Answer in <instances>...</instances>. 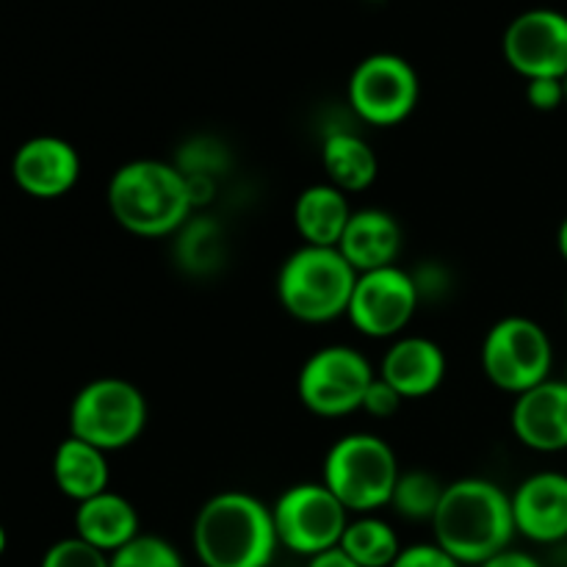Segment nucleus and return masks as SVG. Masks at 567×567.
<instances>
[{
    "mask_svg": "<svg viewBox=\"0 0 567 567\" xmlns=\"http://www.w3.org/2000/svg\"><path fill=\"white\" fill-rule=\"evenodd\" d=\"M358 271L338 247L302 244L286 258L277 275V299L282 310L305 324H327L347 316Z\"/></svg>",
    "mask_w": 567,
    "mask_h": 567,
    "instance_id": "nucleus-4",
    "label": "nucleus"
},
{
    "mask_svg": "<svg viewBox=\"0 0 567 567\" xmlns=\"http://www.w3.org/2000/svg\"><path fill=\"white\" fill-rule=\"evenodd\" d=\"M53 480L55 487L75 504L100 496L109 491L111 482L105 452L70 435L59 443L53 454Z\"/></svg>",
    "mask_w": 567,
    "mask_h": 567,
    "instance_id": "nucleus-20",
    "label": "nucleus"
},
{
    "mask_svg": "<svg viewBox=\"0 0 567 567\" xmlns=\"http://www.w3.org/2000/svg\"><path fill=\"white\" fill-rule=\"evenodd\" d=\"M11 175L28 197L59 199L75 188L81 155L61 136H33L14 153Z\"/></svg>",
    "mask_w": 567,
    "mask_h": 567,
    "instance_id": "nucleus-13",
    "label": "nucleus"
},
{
    "mask_svg": "<svg viewBox=\"0 0 567 567\" xmlns=\"http://www.w3.org/2000/svg\"><path fill=\"white\" fill-rule=\"evenodd\" d=\"M432 535L463 567H480L515 540L513 498L496 482L465 476L449 482L432 518Z\"/></svg>",
    "mask_w": 567,
    "mask_h": 567,
    "instance_id": "nucleus-1",
    "label": "nucleus"
},
{
    "mask_svg": "<svg viewBox=\"0 0 567 567\" xmlns=\"http://www.w3.org/2000/svg\"><path fill=\"white\" fill-rule=\"evenodd\" d=\"M369 358L354 347L332 343L321 347L302 363L297 377V396L319 419H343L363 408L374 382Z\"/></svg>",
    "mask_w": 567,
    "mask_h": 567,
    "instance_id": "nucleus-8",
    "label": "nucleus"
},
{
    "mask_svg": "<svg viewBox=\"0 0 567 567\" xmlns=\"http://www.w3.org/2000/svg\"><path fill=\"white\" fill-rule=\"evenodd\" d=\"M39 567H111V557L81 537H64L44 551Z\"/></svg>",
    "mask_w": 567,
    "mask_h": 567,
    "instance_id": "nucleus-25",
    "label": "nucleus"
},
{
    "mask_svg": "<svg viewBox=\"0 0 567 567\" xmlns=\"http://www.w3.org/2000/svg\"><path fill=\"white\" fill-rule=\"evenodd\" d=\"M280 546L297 557H316L341 546L349 526V509L338 502L324 482L291 485L271 507Z\"/></svg>",
    "mask_w": 567,
    "mask_h": 567,
    "instance_id": "nucleus-9",
    "label": "nucleus"
},
{
    "mask_svg": "<svg viewBox=\"0 0 567 567\" xmlns=\"http://www.w3.org/2000/svg\"><path fill=\"white\" fill-rule=\"evenodd\" d=\"M192 543L203 567H271L280 548L271 507L241 491L216 493L199 507Z\"/></svg>",
    "mask_w": 567,
    "mask_h": 567,
    "instance_id": "nucleus-2",
    "label": "nucleus"
},
{
    "mask_svg": "<svg viewBox=\"0 0 567 567\" xmlns=\"http://www.w3.org/2000/svg\"><path fill=\"white\" fill-rule=\"evenodd\" d=\"M305 567H360V565L354 563L347 551H341V548H330V551L310 557Z\"/></svg>",
    "mask_w": 567,
    "mask_h": 567,
    "instance_id": "nucleus-30",
    "label": "nucleus"
},
{
    "mask_svg": "<svg viewBox=\"0 0 567 567\" xmlns=\"http://www.w3.org/2000/svg\"><path fill=\"white\" fill-rule=\"evenodd\" d=\"M504 59L526 81L567 75V14L529 9L504 31Z\"/></svg>",
    "mask_w": 567,
    "mask_h": 567,
    "instance_id": "nucleus-12",
    "label": "nucleus"
},
{
    "mask_svg": "<svg viewBox=\"0 0 567 567\" xmlns=\"http://www.w3.org/2000/svg\"><path fill=\"white\" fill-rule=\"evenodd\" d=\"M338 252L358 275L396 266V258L402 255V227L388 210H354L338 241Z\"/></svg>",
    "mask_w": 567,
    "mask_h": 567,
    "instance_id": "nucleus-17",
    "label": "nucleus"
},
{
    "mask_svg": "<svg viewBox=\"0 0 567 567\" xmlns=\"http://www.w3.org/2000/svg\"><path fill=\"white\" fill-rule=\"evenodd\" d=\"M515 532L537 546L567 540V474L540 471L515 487L513 496Z\"/></svg>",
    "mask_w": 567,
    "mask_h": 567,
    "instance_id": "nucleus-14",
    "label": "nucleus"
},
{
    "mask_svg": "<svg viewBox=\"0 0 567 567\" xmlns=\"http://www.w3.org/2000/svg\"><path fill=\"white\" fill-rule=\"evenodd\" d=\"M380 377L404 402L426 399L446 380V352L432 338H396L382 358Z\"/></svg>",
    "mask_w": 567,
    "mask_h": 567,
    "instance_id": "nucleus-16",
    "label": "nucleus"
},
{
    "mask_svg": "<svg viewBox=\"0 0 567 567\" xmlns=\"http://www.w3.org/2000/svg\"><path fill=\"white\" fill-rule=\"evenodd\" d=\"M565 382H567V371H565Z\"/></svg>",
    "mask_w": 567,
    "mask_h": 567,
    "instance_id": "nucleus-34",
    "label": "nucleus"
},
{
    "mask_svg": "<svg viewBox=\"0 0 567 567\" xmlns=\"http://www.w3.org/2000/svg\"><path fill=\"white\" fill-rule=\"evenodd\" d=\"M338 548L347 551L360 567H391L402 554V540L388 520L377 515H358L349 520Z\"/></svg>",
    "mask_w": 567,
    "mask_h": 567,
    "instance_id": "nucleus-22",
    "label": "nucleus"
},
{
    "mask_svg": "<svg viewBox=\"0 0 567 567\" xmlns=\"http://www.w3.org/2000/svg\"><path fill=\"white\" fill-rule=\"evenodd\" d=\"M349 105L374 127L402 125L419 109L421 83L410 61L396 53H374L349 78Z\"/></svg>",
    "mask_w": 567,
    "mask_h": 567,
    "instance_id": "nucleus-10",
    "label": "nucleus"
},
{
    "mask_svg": "<svg viewBox=\"0 0 567 567\" xmlns=\"http://www.w3.org/2000/svg\"><path fill=\"white\" fill-rule=\"evenodd\" d=\"M109 210L116 225L138 238H164L181 230L194 210L192 186L181 166L136 158L111 175Z\"/></svg>",
    "mask_w": 567,
    "mask_h": 567,
    "instance_id": "nucleus-3",
    "label": "nucleus"
},
{
    "mask_svg": "<svg viewBox=\"0 0 567 567\" xmlns=\"http://www.w3.org/2000/svg\"><path fill=\"white\" fill-rule=\"evenodd\" d=\"M111 567H186L181 551L158 535H138L116 554H111Z\"/></svg>",
    "mask_w": 567,
    "mask_h": 567,
    "instance_id": "nucleus-24",
    "label": "nucleus"
},
{
    "mask_svg": "<svg viewBox=\"0 0 567 567\" xmlns=\"http://www.w3.org/2000/svg\"><path fill=\"white\" fill-rule=\"evenodd\" d=\"M480 567H543V565L537 563V559L532 557V554L515 551V548H507V551H502V554H498V557L487 559V563L480 565Z\"/></svg>",
    "mask_w": 567,
    "mask_h": 567,
    "instance_id": "nucleus-29",
    "label": "nucleus"
},
{
    "mask_svg": "<svg viewBox=\"0 0 567 567\" xmlns=\"http://www.w3.org/2000/svg\"><path fill=\"white\" fill-rule=\"evenodd\" d=\"M391 567H463L452 554L443 551L437 543H419V546L402 548L396 563Z\"/></svg>",
    "mask_w": 567,
    "mask_h": 567,
    "instance_id": "nucleus-27",
    "label": "nucleus"
},
{
    "mask_svg": "<svg viewBox=\"0 0 567 567\" xmlns=\"http://www.w3.org/2000/svg\"><path fill=\"white\" fill-rule=\"evenodd\" d=\"M526 100L535 111H557L565 105V86L563 78H535V81H526Z\"/></svg>",
    "mask_w": 567,
    "mask_h": 567,
    "instance_id": "nucleus-28",
    "label": "nucleus"
},
{
    "mask_svg": "<svg viewBox=\"0 0 567 567\" xmlns=\"http://www.w3.org/2000/svg\"><path fill=\"white\" fill-rule=\"evenodd\" d=\"M138 535H142V520H138L136 507L120 493L105 491L75 507V537L109 557L136 540Z\"/></svg>",
    "mask_w": 567,
    "mask_h": 567,
    "instance_id": "nucleus-18",
    "label": "nucleus"
},
{
    "mask_svg": "<svg viewBox=\"0 0 567 567\" xmlns=\"http://www.w3.org/2000/svg\"><path fill=\"white\" fill-rule=\"evenodd\" d=\"M421 293L415 277L399 266L358 275L349 321L365 338H396L419 313Z\"/></svg>",
    "mask_w": 567,
    "mask_h": 567,
    "instance_id": "nucleus-11",
    "label": "nucleus"
},
{
    "mask_svg": "<svg viewBox=\"0 0 567 567\" xmlns=\"http://www.w3.org/2000/svg\"><path fill=\"white\" fill-rule=\"evenodd\" d=\"M446 485L430 471H408L399 476L396 491H393L391 507L404 520H426L432 524Z\"/></svg>",
    "mask_w": 567,
    "mask_h": 567,
    "instance_id": "nucleus-23",
    "label": "nucleus"
},
{
    "mask_svg": "<svg viewBox=\"0 0 567 567\" xmlns=\"http://www.w3.org/2000/svg\"><path fill=\"white\" fill-rule=\"evenodd\" d=\"M515 437L526 449L540 454H557L567 449V382L546 380L532 391L515 396L509 415Z\"/></svg>",
    "mask_w": 567,
    "mask_h": 567,
    "instance_id": "nucleus-15",
    "label": "nucleus"
},
{
    "mask_svg": "<svg viewBox=\"0 0 567 567\" xmlns=\"http://www.w3.org/2000/svg\"><path fill=\"white\" fill-rule=\"evenodd\" d=\"M147 426V399L122 377H97L70 404V435L100 452H122Z\"/></svg>",
    "mask_w": 567,
    "mask_h": 567,
    "instance_id": "nucleus-6",
    "label": "nucleus"
},
{
    "mask_svg": "<svg viewBox=\"0 0 567 567\" xmlns=\"http://www.w3.org/2000/svg\"><path fill=\"white\" fill-rule=\"evenodd\" d=\"M402 476L391 443L371 432L338 437L324 457L321 482L349 509V515H374L391 507L393 491Z\"/></svg>",
    "mask_w": 567,
    "mask_h": 567,
    "instance_id": "nucleus-5",
    "label": "nucleus"
},
{
    "mask_svg": "<svg viewBox=\"0 0 567 567\" xmlns=\"http://www.w3.org/2000/svg\"><path fill=\"white\" fill-rule=\"evenodd\" d=\"M557 247H559V255H563L565 264H567V216H565L563 225H559V230H557Z\"/></svg>",
    "mask_w": 567,
    "mask_h": 567,
    "instance_id": "nucleus-31",
    "label": "nucleus"
},
{
    "mask_svg": "<svg viewBox=\"0 0 567 567\" xmlns=\"http://www.w3.org/2000/svg\"><path fill=\"white\" fill-rule=\"evenodd\" d=\"M6 546H9V537H6L3 524H0V557H3V554H6Z\"/></svg>",
    "mask_w": 567,
    "mask_h": 567,
    "instance_id": "nucleus-32",
    "label": "nucleus"
},
{
    "mask_svg": "<svg viewBox=\"0 0 567 567\" xmlns=\"http://www.w3.org/2000/svg\"><path fill=\"white\" fill-rule=\"evenodd\" d=\"M321 166L336 188L343 194H358L374 186L380 175V161L374 147L363 136L349 131H336L321 144Z\"/></svg>",
    "mask_w": 567,
    "mask_h": 567,
    "instance_id": "nucleus-21",
    "label": "nucleus"
},
{
    "mask_svg": "<svg viewBox=\"0 0 567 567\" xmlns=\"http://www.w3.org/2000/svg\"><path fill=\"white\" fill-rule=\"evenodd\" d=\"M404 399L399 396L396 391H393L391 385H388L385 380H382L380 374L374 377V382L369 385V391H365V399H363V413L374 415V419L385 421V419H393V415L402 410Z\"/></svg>",
    "mask_w": 567,
    "mask_h": 567,
    "instance_id": "nucleus-26",
    "label": "nucleus"
},
{
    "mask_svg": "<svg viewBox=\"0 0 567 567\" xmlns=\"http://www.w3.org/2000/svg\"><path fill=\"white\" fill-rule=\"evenodd\" d=\"M563 86H565V109H567V75L563 78Z\"/></svg>",
    "mask_w": 567,
    "mask_h": 567,
    "instance_id": "nucleus-33",
    "label": "nucleus"
},
{
    "mask_svg": "<svg viewBox=\"0 0 567 567\" xmlns=\"http://www.w3.org/2000/svg\"><path fill=\"white\" fill-rule=\"evenodd\" d=\"M482 369L498 391L520 396L551 380L554 343L537 321L507 316L496 321L482 341Z\"/></svg>",
    "mask_w": 567,
    "mask_h": 567,
    "instance_id": "nucleus-7",
    "label": "nucleus"
},
{
    "mask_svg": "<svg viewBox=\"0 0 567 567\" xmlns=\"http://www.w3.org/2000/svg\"><path fill=\"white\" fill-rule=\"evenodd\" d=\"M352 214L349 197L332 183L308 186L293 203V225L310 247H338Z\"/></svg>",
    "mask_w": 567,
    "mask_h": 567,
    "instance_id": "nucleus-19",
    "label": "nucleus"
}]
</instances>
